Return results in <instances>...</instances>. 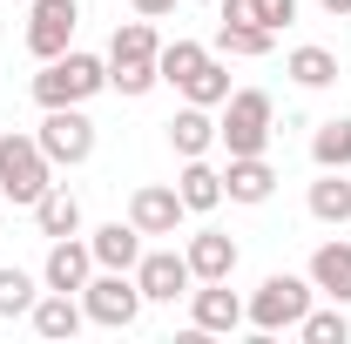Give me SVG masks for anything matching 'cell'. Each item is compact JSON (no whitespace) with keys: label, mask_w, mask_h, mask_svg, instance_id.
I'll return each instance as SVG.
<instances>
[{"label":"cell","mask_w":351,"mask_h":344,"mask_svg":"<svg viewBox=\"0 0 351 344\" xmlns=\"http://www.w3.org/2000/svg\"><path fill=\"white\" fill-rule=\"evenodd\" d=\"M182 257H189V270H196V284H223V277L237 270V243H230L223 230H196Z\"/></svg>","instance_id":"cell-13"},{"label":"cell","mask_w":351,"mask_h":344,"mask_svg":"<svg viewBox=\"0 0 351 344\" xmlns=\"http://www.w3.org/2000/svg\"><path fill=\"white\" fill-rule=\"evenodd\" d=\"M291 82L298 88H331L338 82V54H331V47H298V54H291Z\"/></svg>","instance_id":"cell-23"},{"label":"cell","mask_w":351,"mask_h":344,"mask_svg":"<svg viewBox=\"0 0 351 344\" xmlns=\"http://www.w3.org/2000/svg\"><path fill=\"white\" fill-rule=\"evenodd\" d=\"M108 88V61H95V54H54L41 61V75H34V101L41 108H82L88 95H101Z\"/></svg>","instance_id":"cell-1"},{"label":"cell","mask_w":351,"mask_h":344,"mask_svg":"<svg viewBox=\"0 0 351 344\" xmlns=\"http://www.w3.org/2000/svg\"><path fill=\"white\" fill-rule=\"evenodd\" d=\"M203 61H210V47H196V41H169L162 54H156V68H162V82H169V88H182Z\"/></svg>","instance_id":"cell-26"},{"label":"cell","mask_w":351,"mask_h":344,"mask_svg":"<svg viewBox=\"0 0 351 344\" xmlns=\"http://www.w3.org/2000/svg\"><path fill=\"white\" fill-rule=\"evenodd\" d=\"M129 7H135V14H142V21H162V14H169L176 0H129Z\"/></svg>","instance_id":"cell-32"},{"label":"cell","mask_w":351,"mask_h":344,"mask_svg":"<svg viewBox=\"0 0 351 344\" xmlns=\"http://www.w3.org/2000/svg\"><path fill=\"white\" fill-rule=\"evenodd\" d=\"M311 162H317V169H351V122H345V115L317 122V135H311Z\"/></svg>","instance_id":"cell-20"},{"label":"cell","mask_w":351,"mask_h":344,"mask_svg":"<svg viewBox=\"0 0 351 344\" xmlns=\"http://www.w3.org/2000/svg\"><path fill=\"white\" fill-rule=\"evenodd\" d=\"M88 250H95L101 270H135V263H142V230H135V223H101V230L88 236Z\"/></svg>","instance_id":"cell-14"},{"label":"cell","mask_w":351,"mask_h":344,"mask_svg":"<svg viewBox=\"0 0 351 344\" xmlns=\"http://www.w3.org/2000/svg\"><path fill=\"white\" fill-rule=\"evenodd\" d=\"M298 21V0H257V27H270V34H284Z\"/></svg>","instance_id":"cell-30"},{"label":"cell","mask_w":351,"mask_h":344,"mask_svg":"<svg viewBox=\"0 0 351 344\" xmlns=\"http://www.w3.org/2000/svg\"><path fill=\"white\" fill-rule=\"evenodd\" d=\"M82 310H88V324H101V331H129L142 317V284L129 270H101V277L82 284Z\"/></svg>","instance_id":"cell-5"},{"label":"cell","mask_w":351,"mask_h":344,"mask_svg":"<svg viewBox=\"0 0 351 344\" xmlns=\"http://www.w3.org/2000/svg\"><path fill=\"white\" fill-rule=\"evenodd\" d=\"M47 189H54V162H47V149L34 142V135H0V196L34 210Z\"/></svg>","instance_id":"cell-3"},{"label":"cell","mask_w":351,"mask_h":344,"mask_svg":"<svg viewBox=\"0 0 351 344\" xmlns=\"http://www.w3.org/2000/svg\"><path fill=\"white\" fill-rule=\"evenodd\" d=\"M298 338H304V344H345V338H351V317H345V304H338V310H304Z\"/></svg>","instance_id":"cell-27"},{"label":"cell","mask_w":351,"mask_h":344,"mask_svg":"<svg viewBox=\"0 0 351 344\" xmlns=\"http://www.w3.org/2000/svg\"><path fill=\"white\" fill-rule=\"evenodd\" d=\"M317 7H324V14H351V0H317Z\"/></svg>","instance_id":"cell-33"},{"label":"cell","mask_w":351,"mask_h":344,"mask_svg":"<svg viewBox=\"0 0 351 344\" xmlns=\"http://www.w3.org/2000/svg\"><path fill=\"white\" fill-rule=\"evenodd\" d=\"M182 95H189L196 108H223V101H230V68H223L217 54H210V61H203V68L182 82Z\"/></svg>","instance_id":"cell-25"},{"label":"cell","mask_w":351,"mask_h":344,"mask_svg":"<svg viewBox=\"0 0 351 344\" xmlns=\"http://www.w3.org/2000/svg\"><path fill=\"white\" fill-rule=\"evenodd\" d=\"M34 297H41V291H34L27 270H0V317H27Z\"/></svg>","instance_id":"cell-29"},{"label":"cell","mask_w":351,"mask_h":344,"mask_svg":"<svg viewBox=\"0 0 351 344\" xmlns=\"http://www.w3.org/2000/svg\"><path fill=\"white\" fill-rule=\"evenodd\" d=\"M34 223H41V236H47V243H54V236H82V203H75V196L54 182L41 203H34Z\"/></svg>","instance_id":"cell-18"},{"label":"cell","mask_w":351,"mask_h":344,"mask_svg":"<svg viewBox=\"0 0 351 344\" xmlns=\"http://www.w3.org/2000/svg\"><path fill=\"white\" fill-rule=\"evenodd\" d=\"M162 82V68H156V61H108V88H122V95H149V88Z\"/></svg>","instance_id":"cell-28"},{"label":"cell","mask_w":351,"mask_h":344,"mask_svg":"<svg viewBox=\"0 0 351 344\" xmlns=\"http://www.w3.org/2000/svg\"><path fill=\"white\" fill-rule=\"evenodd\" d=\"M182 216H189V210H182V196L162 189V182H142V189L129 196V223L142 230V236H176Z\"/></svg>","instance_id":"cell-9"},{"label":"cell","mask_w":351,"mask_h":344,"mask_svg":"<svg viewBox=\"0 0 351 344\" xmlns=\"http://www.w3.org/2000/svg\"><path fill=\"white\" fill-rule=\"evenodd\" d=\"M270 95L263 88H237L230 101H223V122H217V142L230 156H263L270 149Z\"/></svg>","instance_id":"cell-4"},{"label":"cell","mask_w":351,"mask_h":344,"mask_svg":"<svg viewBox=\"0 0 351 344\" xmlns=\"http://www.w3.org/2000/svg\"><path fill=\"white\" fill-rule=\"evenodd\" d=\"M210 142H217V122H210V108H196V101H189V108L169 122V149L189 162V156H203Z\"/></svg>","instance_id":"cell-19"},{"label":"cell","mask_w":351,"mask_h":344,"mask_svg":"<svg viewBox=\"0 0 351 344\" xmlns=\"http://www.w3.org/2000/svg\"><path fill=\"white\" fill-rule=\"evenodd\" d=\"M156 54H162V41H156L149 21H122L115 41H108V61H156Z\"/></svg>","instance_id":"cell-24"},{"label":"cell","mask_w":351,"mask_h":344,"mask_svg":"<svg viewBox=\"0 0 351 344\" xmlns=\"http://www.w3.org/2000/svg\"><path fill=\"white\" fill-rule=\"evenodd\" d=\"M223 21H250L257 27V0H223Z\"/></svg>","instance_id":"cell-31"},{"label":"cell","mask_w":351,"mask_h":344,"mask_svg":"<svg viewBox=\"0 0 351 344\" xmlns=\"http://www.w3.org/2000/svg\"><path fill=\"white\" fill-rule=\"evenodd\" d=\"M189 324H196V331H237V324H243V297L230 291V277L189 291Z\"/></svg>","instance_id":"cell-11"},{"label":"cell","mask_w":351,"mask_h":344,"mask_svg":"<svg viewBox=\"0 0 351 344\" xmlns=\"http://www.w3.org/2000/svg\"><path fill=\"white\" fill-rule=\"evenodd\" d=\"M311 284L331 304H351V243H317L311 250Z\"/></svg>","instance_id":"cell-15"},{"label":"cell","mask_w":351,"mask_h":344,"mask_svg":"<svg viewBox=\"0 0 351 344\" xmlns=\"http://www.w3.org/2000/svg\"><path fill=\"white\" fill-rule=\"evenodd\" d=\"M311 216H317V223H351V182H345V169H324V182H311Z\"/></svg>","instance_id":"cell-21"},{"label":"cell","mask_w":351,"mask_h":344,"mask_svg":"<svg viewBox=\"0 0 351 344\" xmlns=\"http://www.w3.org/2000/svg\"><path fill=\"white\" fill-rule=\"evenodd\" d=\"M27 317H34V331H41V338H75V331L88 324V310L75 304V291H47V297H34Z\"/></svg>","instance_id":"cell-16"},{"label":"cell","mask_w":351,"mask_h":344,"mask_svg":"<svg viewBox=\"0 0 351 344\" xmlns=\"http://www.w3.org/2000/svg\"><path fill=\"white\" fill-rule=\"evenodd\" d=\"M270 189H277V169L263 156H230V169H223V196L230 203H270Z\"/></svg>","instance_id":"cell-12"},{"label":"cell","mask_w":351,"mask_h":344,"mask_svg":"<svg viewBox=\"0 0 351 344\" xmlns=\"http://www.w3.org/2000/svg\"><path fill=\"white\" fill-rule=\"evenodd\" d=\"M176 196H182V210H217L223 203V169H210V162H203V156H189V162H182V175H176Z\"/></svg>","instance_id":"cell-17"},{"label":"cell","mask_w":351,"mask_h":344,"mask_svg":"<svg viewBox=\"0 0 351 344\" xmlns=\"http://www.w3.org/2000/svg\"><path fill=\"white\" fill-rule=\"evenodd\" d=\"M270 27H250V21H223L217 27V54H237V61H263L270 54Z\"/></svg>","instance_id":"cell-22"},{"label":"cell","mask_w":351,"mask_h":344,"mask_svg":"<svg viewBox=\"0 0 351 344\" xmlns=\"http://www.w3.org/2000/svg\"><path fill=\"white\" fill-rule=\"evenodd\" d=\"M311 297H317V284H304V277H291V270H270V277L257 284V297L243 304V317L257 324L263 338H277V331H298V324H304Z\"/></svg>","instance_id":"cell-2"},{"label":"cell","mask_w":351,"mask_h":344,"mask_svg":"<svg viewBox=\"0 0 351 344\" xmlns=\"http://www.w3.org/2000/svg\"><path fill=\"white\" fill-rule=\"evenodd\" d=\"M88 277H95V250L75 243V236H54L47 243V263H41V284L47 291H82Z\"/></svg>","instance_id":"cell-10"},{"label":"cell","mask_w":351,"mask_h":344,"mask_svg":"<svg viewBox=\"0 0 351 344\" xmlns=\"http://www.w3.org/2000/svg\"><path fill=\"white\" fill-rule=\"evenodd\" d=\"M34 142L47 149V162H68V169H82L88 156H95V122H88L82 108H47V122L34 129Z\"/></svg>","instance_id":"cell-6"},{"label":"cell","mask_w":351,"mask_h":344,"mask_svg":"<svg viewBox=\"0 0 351 344\" xmlns=\"http://www.w3.org/2000/svg\"><path fill=\"white\" fill-rule=\"evenodd\" d=\"M135 284H142V304H176V297H189L196 270H189V257H176V250H142Z\"/></svg>","instance_id":"cell-8"},{"label":"cell","mask_w":351,"mask_h":344,"mask_svg":"<svg viewBox=\"0 0 351 344\" xmlns=\"http://www.w3.org/2000/svg\"><path fill=\"white\" fill-rule=\"evenodd\" d=\"M75 27H82V0H34V14H27V54L34 61L68 54Z\"/></svg>","instance_id":"cell-7"}]
</instances>
